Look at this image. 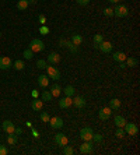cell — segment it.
Instances as JSON below:
<instances>
[{
  "label": "cell",
  "mask_w": 140,
  "mask_h": 155,
  "mask_svg": "<svg viewBox=\"0 0 140 155\" xmlns=\"http://www.w3.org/2000/svg\"><path fill=\"white\" fill-rule=\"evenodd\" d=\"M55 141H56V144L57 145H60V147H65V145H67L69 144V138L63 134V133H57L55 136Z\"/></svg>",
  "instance_id": "obj_6"
},
{
  "label": "cell",
  "mask_w": 140,
  "mask_h": 155,
  "mask_svg": "<svg viewBox=\"0 0 140 155\" xmlns=\"http://www.w3.org/2000/svg\"><path fill=\"white\" fill-rule=\"evenodd\" d=\"M39 118H41V120L43 122V123H49V119H51V116H49L48 112H42Z\"/></svg>",
  "instance_id": "obj_33"
},
{
  "label": "cell",
  "mask_w": 140,
  "mask_h": 155,
  "mask_svg": "<svg viewBox=\"0 0 140 155\" xmlns=\"http://www.w3.org/2000/svg\"><path fill=\"white\" fill-rule=\"evenodd\" d=\"M125 64H126V67H136L139 64V60L135 59V57H126Z\"/></svg>",
  "instance_id": "obj_21"
},
{
  "label": "cell",
  "mask_w": 140,
  "mask_h": 155,
  "mask_svg": "<svg viewBox=\"0 0 140 155\" xmlns=\"http://www.w3.org/2000/svg\"><path fill=\"white\" fill-rule=\"evenodd\" d=\"M113 123L116 124V127H123L126 123V119L123 116H121V115H118V116L113 118Z\"/></svg>",
  "instance_id": "obj_19"
},
{
  "label": "cell",
  "mask_w": 140,
  "mask_h": 155,
  "mask_svg": "<svg viewBox=\"0 0 140 155\" xmlns=\"http://www.w3.org/2000/svg\"><path fill=\"white\" fill-rule=\"evenodd\" d=\"M29 49L32 50L34 53H39V52L45 49V43L41 39H32L31 43H29Z\"/></svg>",
  "instance_id": "obj_1"
},
{
  "label": "cell",
  "mask_w": 140,
  "mask_h": 155,
  "mask_svg": "<svg viewBox=\"0 0 140 155\" xmlns=\"http://www.w3.org/2000/svg\"><path fill=\"white\" fill-rule=\"evenodd\" d=\"M63 154L65 155H73L74 154V150H73L70 145H65L63 147Z\"/></svg>",
  "instance_id": "obj_34"
},
{
  "label": "cell",
  "mask_w": 140,
  "mask_h": 155,
  "mask_svg": "<svg viewBox=\"0 0 140 155\" xmlns=\"http://www.w3.org/2000/svg\"><path fill=\"white\" fill-rule=\"evenodd\" d=\"M11 59L7 56H0V70H9L11 67Z\"/></svg>",
  "instance_id": "obj_9"
},
{
  "label": "cell",
  "mask_w": 140,
  "mask_h": 155,
  "mask_svg": "<svg viewBox=\"0 0 140 155\" xmlns=\"http://www.w3.org/2000/svg\"><path fill=\"white\" fill-rule=\"evenodd\" d=\"M80 152L81 154H91L93 152V141H84L80 145Z\"/></svg>",
  "instance_id": "obj_11"
},
{
  "label": "cell",
  "mask_w": 140,
  "mask_h": 155,
  "mask_svg": "<svg viewBox=\"0 0 140 155\" xmlns=\"http://www.w3.org/2000/svg\"><path fill=\"white\" fill-rule=\"evenodd\" d=\"M129 14V9L126 7L125 4H118L115 9H113V15H116L119 18H123Z\"/></svg>",
  "instance_id": "obj_3"
},
{
  "label": "cell",
  "mask_w": 140,
  "mask_h": 155,
  "mask_svg": "<svg viewBox=\"0 0 140 155\" xmlns=\"http://www.w3.org/2000/svg\"><path fill=\"white\" fill-rule=\"evenodd\" d=\"M112 48H113V45H112L111 42H107V41H102L99 45H98V49L101 50L102 53H111Z\"/></svg>",
  "instance_id": "obj_10"
},
{
  "label": "cell",
  "mask_w": 140,
  "mask_h": 155,
  "mask_svg": "<svg viewBox=\"0 0 140 155\" xmlns=\"http://www.w3.org/2000/svg\"><path fill=\"white\" fill-rule=\"evenodd\" d=\"M116 137H119V138H122V137L125 136V130H123V127H118L116 129Z\"/></svg>",
  "instance_id": "obj_38"
},
{
  "label": "cell",
  "mask_w": 140,
  "mask_h": 155,
  "mask_svg": "<svg viewBox=\"0 0 140 155\" xmlns=\"http://www.w3.org/2000/svg\"><path fill=\"white\" fill-rule=\"evenodd\" d=\"M73 105L76 108H79V109H83L84 106H85V99H84V96H74L73 98Z\"/></svg>",
  "instance_id": "obj_14"
},
{
  "label": "cell",
  "mask_w": 140,
  "mask_h": 155,
  "mask_svg": "<svg viewBox=\"0 0 140 155\" xmlns=\"http://www.w3.org/2000/svg\"><path fill=\"white\" fill-rule=\"evenodd\" d=\"M28 4H29L28 0H18V1H17V9L21 10V11H23V10H27Z\"/></svg>",
  "instance_id": "obj_24"
},
{
  "label": "cell",
  "mask_w": 140,
  "mask_h": 155,
  "mask_svg": "<svg viewBox=\"0 0 140 155\" xmlns=\"http://www.w3.org/2000/svg\"><path fill=\"white\" fill-rule=\"evenodd\" d=\"M73 105V99H71V96H63V98H60V101H59V106H60L62 109H67L69 106Z\"/></svg>",
  "instance_id": "obj_12"
},
{
  "label": "cell",
  "mask_w": 140,
  "mask_h": 155,
  "mask_svg": "<svg viewBox=\"0 0 140 155\" xmlns=\"http://www.w3.org/2000/svg\"><path fill=\"white\" fill-rule=\"evenodd\" d=\"M112 115V109L108 106V108H101L99 112H98V118L101 119V120H108V119L111 118Z\"/></svg>",
  "instance_id": "obj_8"
},
{
  "label": "cell",
  "mask_w": 140,
  "mask_h": 155,
  "mask_svg": "<svg viewBox=\"0 0 140 155\" xmlns=\"http://www.w3.org/2000/svg\"><path fill=\"white\" fill-rule=\"evenodd\" d=\"M46 62H49L51 64H57L59 62H60V55L56 53V52H52L51 55L46 57Z\"/></svg>",
  "instance_id": "obj_16"
},
{
  "label": "cell",
  "mask_w": 140,
  "mask_h": 155,
  "mask_svg": "<svg viewBox=\"0 0 140 155\" xmlns=\"http://www.w3.org/2000/svg\"><path fill=\"white\" fill-rule=\"evenodd\" d=\"M109 3H119V0H108Z\"/></svg>",
  "instance_id": "obj_46"
},
{
  "label": "cell",
  "mask_w": 140,
  "mask_h": 155,
  "mask_svg": "<svg viewBox=\"0 0 140 155\" xmlns=\"http://www.w3.org/2000/svg\"><path fill=\"white\" fill-rule=\"evenodd\" d=\"M70 41H71V43H73V45L80 46L81 43H83V37H81V35H79V34H74V35L71 37V39H70Z\"/></svg>",
  "instance_id": "obj_23"
},
{
  "label": "cell",
  "mask_w": 140,
  "mask_h": 155,
  "mask_svg": "<svg viewBox=\"0 0 140 155\" xmlns=\"http://www.w3.org/2000/svg\"><path fill=\"white\" fill-rule=\"evenodd\" d=\"M91 141H94V143H101V141H102V136H101V134H95V133H94V134H93V138H91Z\"/></svg>",
  "instance_id": "obj_37"
},
{
  "label": "cell",
  "mask_w": 140,
  "mask_h": 155,
  "mask_svg": "<svg viewBox=\"0 0 140 155\" xmlns=\"http://www.w3.org/2000/svg\"><path fill=\"white\" fill-rule=\"evenodd\" d=\"M109 108H111L112 110H119V108H121V101L116 99V98L111 99L109 101Z\"/></svg>",
  "instance_id": "obj_22"
},
{
  "label": "cell",
  "mask_w": 140,
  "mask_h": 155,
  "mask_svg": "<svg viewBox=\"0 0 140 155\" xmlns=\"http://www.w3.org/2000/svg\"><path fill=\"white\" fill-rule=\"evenodd\" d=\"M9 154V151L6 148V145H0V155H7Z\"/></svg>",
  "instance_id": "obj_39"
},
{
  "label": "cell",
  "mask_w": 140,
  "mask_h": 155,
  "mask_svg": "<svg viewBox=\"0 0 140 155\" xmlns=\"http://www.w3.org/2000/svg\"><path fill=\"white\" fill-rule=\"evenodd\" d=\"M53 96H52V94L49 91H43L42 92V95H41V99L42 101H51Z\"/></svg>",
  "instance_id": "obj_31"
},
{
  "label": "cell",
  "mask_w": 140,
  "mask_h": 155,
  "mask_svg": "<svg viewBox=\"0 0 140 155\" xmlns=\"http://www.w3.org/2000/svg\"><path fill=\"white\" fill-rule=\"evenodd\" d=\"M49 123H51V126L53 129H62L63 124H65V122H63V119L59 118V116H53V118L49 119Z\"/></svg>",
  "instance_id": "obj_7"
},
{
  "label": "cell",
  "mask_w": 140,
  "mask_h": 155,
  "mask_svg": "<svg viewBox=\"0 0 140 155\" xmlns=\"http://www.w3.org/2000/svg\"><path fill=\"white\" fill-rule=\"evenodd\" d=\"M21 133H23V129L21 127H14V134H15V136H18Z\"/></svg>",
  "instance_id": "obj_42"
},
{
  "label": "cell",
  "mask_w": 140,
  "mask_h": 155,
  "mask_svg": "<svg viewBox=\"0 0 140 155\" xmlns=\"http://www.w3.org/2000/svg\"><path fill=\"white\" fill-rule=\"evenodd\" d=\"M104 15L105 17H112L113 15V9H111V7H107V9H104Z\"/></svg>",
  "instance_id": "obj_35"
},
{
  "label": "cell",
  "mask_w": 140,
  "mask_h": 155,
  "mask_svg": "<svg viewBox=\"0 0 140 155\" xmlns=\"http://www.w3.org/2000/svg\"><path fill=\"white\" fill-rule=\"evenodd\" d=\"M119 67H121V68H125V67H126V64H125V62H122V63H121V66H119Z\"/></svg>",
  "instance_id": "obj_45"
},
{
  "label": "cell",
  "mask_w": 140,
  "mask_h": 155,
  "mask_svg": "<svg viewBox=\"0 0 140 155\" xmlns=\"http://www.w3.org/2000/svg\"><path fill=\"white\" fill-rule=\"evenodd\" d=\"M0 38H1V32H0Z\"/></svg>",
  "instance_id": "obj_49"
},
{
  "label": "cell",
  "mask_w": 140,
  "mask_h": 155,
  "mask_svg": "<svg viewBox=\"0 0 140 155\" xmlns=\"http://www.w3.org/2000/svg\"><path fill=\"white\" fill-rule=\"evenodd\" d=\"M42 106H43V101L39 99V98H34V101H31V108L34 110H42Z\"/></svg>",
  "instance_id": "obj_17"
},
{
  "label": "cell",
  "mask_w": 140,
  "mask_h": 155,
  "mask_svg": "<svg viewBox=\"0 0 140 155\" xmlns=\"http://www.w3.org/2000/svg\"><path fill=\"white\" fill-rule=\"evenodd\" d=\"M65 95L66 96H73L74 95V87L73 85H67V87H65Z\"/></svg>",
  "instance_id": "obj_28"
},
{
  "label": "cell",
  "mask_w": 140,
  "mask_h": 155,
  "mask_svg": "<svg viewBox=\"0 0 140 155\" xmlns=\"http://www.w3.org/2000/svg\"><path fill=\"white\" fill-rule=\"evenodd\" d=\"M28 1H29V3H32V4H34V3H35L37 0H28Z\"/></svg>",
  "instance_id": "obj_48"
},
{
  "label": "cell",
  "mask_w": 140,
  "mask_h": 155,
  "mask_svg": "<svg viewBox=\"0 0 140 155\" xmlns=\"http://www.w3.org/2000/svg\"><path fill=\"white\" fill-rule=\"evenodd\" d=\"M77 1V4H80V6H87L90 3V0H76Z\"/></svg>",
  "instance_id": "obj_40"
},
{
  "label": "cell",
  "mask_w": 140,
  "mask_h": 155,
  "mask_svg": "<svg viewBox=\"0 0 140 155\" xmlns=\"http://www.w3.org/2000/svg\"><path fill=\"white\" fill-rule=\"evenodd\" d=\"M31 95H32V98H38V96H39V92H38V91H32V92H31Z\"/></svg>",
  "instance_id": "obj_43"
},
{
  "label": "cell",
  "mask_w": 140,
  "mask_h": 155,
  "mask_svg": "<svg viewBox=\"0 0 140 155\" xmlns=\"http://www.w3.org/2000/svg\"><path fill=\"white\" fill-rule=\"evenodd\" d=\"M23 56H24V57H25V59H32V57H34V52H32V50H31V49H29V48H28V49H25V50H24Z\"/></svg>",
  "instance_id": "obj_32"
},
{
  "label": "cell",
  "mask_w": 140,
  "mask_h": 155,
  "mask_svg": "<svg viewBox=\"0 0 140 155\" xmlns=\"http://www.w3.org/2000/svg\"><path fill=\"white\" fill-rule=\"evenodd\" d=\"M52 94V96H59L60 95V92H62V87L60 85H59V84H53V85H52L51 87V91H49Z\"/></svg>",
  "instance_id": "obj_20"
},
{
  "label": "cell",
  "mask_w": 140,
  "mask_h": 155,
  "mask_svg": "<svg viewBox=\"0 0 140 155\" xmlns=\"http://www.w3.org/2000/svg\"><path fill=\"white\" fill-rule=\"evenodd\" d=\"M25 124H27L28 127H31V129H32V124H31V122H27V123H25Z\"/></svg>",
  "instance_id": "obj_47"
},
{
  "label": "cell",
  "mask_w": 140,
  "mask_h": 155,
  "mask_svg": "<svg viewBox=\"0 0 140 155\" xmlns=\"http://www.w3.org/2000/svg\"><path fill=\"white\" fill-rule=\"evenodd\" d=\"M24 67H25V64H24L23 60H15L14 62V68L15 70H23Z\"/></svg>",
  "instance_id": "obj_29"
},
{
  "label": "cell",
  "mask_w": 140,
  "mask_h": 155,
  "mask_svg": "<svg viewBox=\"0 0 140 155\" xmlns=\"http://www.w3.org/2000/svg\"><path fill=\"white\" fill-rule=\"evenodd\" d=\"M38 85L42 88H46L49 85V77H48L46 74H41L38 77Z\"/></svg>",
  "instance_id": "obj_15"
},
{
  "label": "cell",
  "mask_w": 140,
  "mask_h": 155,
  "mask_svg": "<svg viewBox=\"0 0 140 155\" xmlns=\"http://www.w3.org/2000/svg\"><path fill=\"white\" fill-rule=\"evenodd\" d=\"M51 32V29L46 27V25H41V28H39V34H42V35H48Z\"/></svg>",
  "instance_id": "obj_36"
},
{
  "label": "cell",
  "mask_w": 140,
  "mask_h": 155,
  "mask_svg": "<svg viewBox=\"0 0 140 155\" xmlns=\"http://www.w3.org/2000/svg\"><path fill=\"white\" fill-rule=\"evenodd\" d=\"M1 127H3V130H4V133H7V134H11V133H14V126L10 120H4L3 123H1Z\"/></svg>",
  "instance_id": "obj_13"
},
{
  "label": "cell",
  "mask_w": 140,
  "mask_h": 155,
  "mask_svg": "<svg viewBox=\"0 0 140 155\" xmlns=\"http://www.w3.org/2000/svg\"><path fill=\"white\" fill-rule=\"evenodd\" d=\"M112 57H113V60L118 62V63H122V62H125L126 60V55L123 53V52H115V53L112 55Z\"/></svg>",
  "instance_id": "obj_18"
},
{
  "label": "cell",
  "mask_w": 140,
  "mask_h": 155,
  "mask_svg": "<svg viewBox=\"0 0 140 155\" xmlns=\"http://www.w3.org/2000/svg\"><path fill=\"white\" fill-rule=\"evenodd\" d=\"M46 76L53 80H60V71L57 70V67H53V64L46 66Z\"/></svg>",
  "instance_id": "obj_2"
},
{
  "label": "cell",
  "mask_w": 140,
  "mask_h": 155,
  "mask_svg": "<svg viewBox=\"0 0 140 155\" xmlns=\"http://www.w3.org/2000/svg\"><path fill=\"white\" fill-rule=\"evenodd\" d=\"M38 18H39V23H41L42 25H45V23H46V17H45V15L39 14V17H38Z\"/></svg>",
  "instance_id": "obj_41"
},
{
  "label": "cell",
  "mask_w": 140,
  "mask_h": 155,
  "mask_svg": "<svg viewBox=\"0 0 140 155\" xmlns=\"http://www.w3.org/2000/svg\"><path fill=\"white\" fill-rule=\"evenodd\" d=\"M93 134H94V131L91 127H83L80 130V137H81L83 141H91Z\"/></svg>",
  "instance_id": "obj_4"
},
{
  "label": "cell",
  "mask_w": 140,
  "mask_h": 155,
  "mask_svg": "<svg viewBox=\"0 0 140 155\" xmlns=\"http://www.w3.org/2000/svg\"><path fill=\"white\" fill-rule=\"evenodd\" d=\"M7 143H9V145H15V144H17V136H15L14 133L9 134V136H7Z\"/></svg>",
  "instance_id": "obj_26"
},
{
  "label": "cell",
  "mask_w": 140,
  "mask_h": 155,
  "mask_svg": "<svg viewBox=\"0 0 140 155\" xmlns=\"http://www.w3.org/2000/svg\"><path fill=\"white\" fill-rule=\"evenodd\" d=\"M32 136L35 137V138H38V136H39V134H38V131H37V130H32Z\"/></svg>",
  "instance_id": "obj_44"
},
{
  "label": "cell",
  "mask_w": 140,
  "mask_h": 155,
  "mask_svg": "<svg viewBox=\"0 0 140 155\" xmlns=\"http://www.w3.org/2000/svg\"><path fill=\"white\" fill-rule=\"evenodd\" d=\"M123 130H125V134H129V136H136L139 133V129L135 123H125Z\"/></svg>",
  "instance_id": "obj_5"
},
{
  "label": "cell",
  "mask_w": 140,
  "mask_h": 155,
  "mask_svg": "<svg viewBox=\"0 0 140 155\" xmlns=\"http://www.w3.org/2000/svg\"><path fill=\"white\" fill-rule=\"evenodd\" d=\"M46 66H48L46 60H43V59L37 60V67H38V68H41V70H43V68H46Z\"/></svg>",
  "instance_id": "obj_30"
},
{
  "label": "cell",
  "mask_w": 140,
  "mask_h": 155,
  "mask_svg": "<svg viewBox=\"0 0 140 155\" xmlns=\"http://www.w3.org/2000/svg\"><path fill=\"white\" fill-rule=\"evenodd\" d=\"M65 46L66 48H69L70 52H73V53H76L77 50H79V46H76L71 43V41H65Z\"/></svg>",
  "instance_id": "obj_27"
},
{
  "label": "cell",
  "mask_w": 140,
  "mask_h": 155,
  "mask_svg": "<svg viewBox=\"0 0 140 155\" xmlns=\"http://www.w3.org/2000/svg\"><path fill=\"white\" fill-rule=\"evenodd\" d=\"M102 41H104V37L101 35V34H95V35H94L93 42H94V46H95V48H98V45H99Z\"/></svg>",
  "instance_id": "obj_25"
}]
</instances>
